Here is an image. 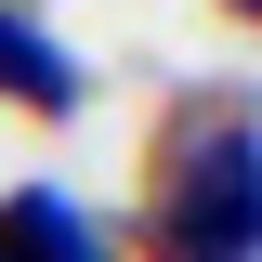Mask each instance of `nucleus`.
Returning a JSON list of instances; mask_svg holds the SVG:
<instances>
[{
    "label": "nucleus",
    "instance_id": "1",
    "mask_svg": "<svg viewBox=\"0 0 262 262\" xmlns=\"http://www.w3.org/2000/svg\"><path fill=\"white\" fill-rule=\"evenodd\" d=\"M144 262H262V131H249V92L170 105L158 184H144Z\"/></svg>",
    "mask_w": 262,
    "mask_h": 262
},
{
    "label": "nucleus",
    "instance_id": "2",
    "mask_svg": "<svg viewBox=\"0 0 262 262\" xmlns=\"http://www.w3.org/2000/svg\"><path fill=\"white\" fill-rule=\"evenodd\" d=\"M0 262H105V236H92V210H79V196L13 184V196H0Z\"/></svg>",
    "mask_w": 262,
    "mask_h": 262
},
{
    "label": "nucleus",
    "instance_id": "3",
    "mask_svg": "<svg viewBox=\"0 0 262 262\" xmlns=\"http://www.w3.org/2000/svg\"><path fill=\"white\" fill-rule=\"evenodd\" d=\"M0 105H27V118H66V105H79V66H66L27 13H0Z\"/></svg>",
    "mask_w": 262,
    "mask_h": 262
},
{
    "label": "nucleus",
    "instance_id": "4",
    "mask_svg": "<svg viewBox=\"0 0 262 262\" xmlns=\"http://www.w3.org/2000/svg\"><path fill=\"white\" fill-rule=\"evenodd\" d=\"M223 13H262V0H223Z\"/></svg>",
    "mask_w": 262,
    "mask_h": 262
}]
</instances>
